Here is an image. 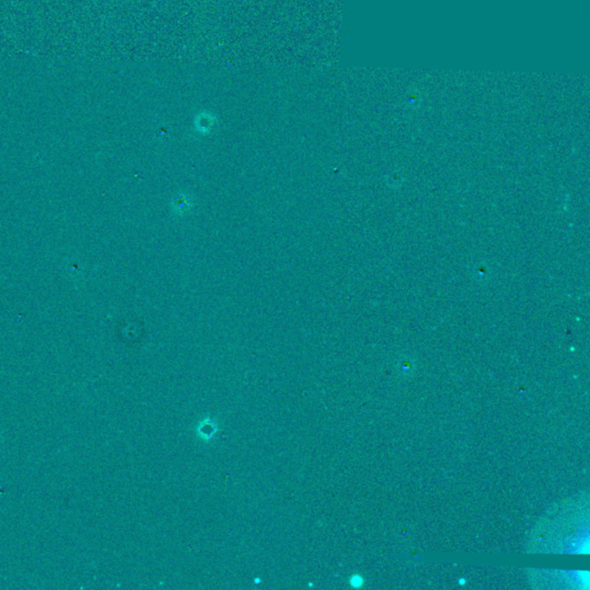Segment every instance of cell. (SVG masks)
Wrapping results in <instances>:
<instances>
[{"label": "cell", "instance_id": "1", "mask_svg": "<svg viewBox=\"0 0 590 590\" xmlns=\"http://www.w3.org/2000/svg\"><path fill=\"white\" fill-rule=\"evenodd\" d=\"M219 431L218 424L216 423L215 420H212L210 416L208 418H204L201 421L199 424L196 425L195 432H196V436L200 438V439L204 440V441H211L214 440L216 436H217Z\"/></svg>", "mask_w": 590, "mask_h": 590}, {"label": "cell", "instance_id": "3", "mask_svg": "<svg viewBox=\"0 0 590 590\" xmlns=\"http://www.w3.org/2000/svg\"><path fill=\"white\" fill-rule=\"evenodd\" d=\"M172 206L175 211L179 212V214H182V212L187 211L188 208L190 206V203H189V200H188L187 196L179 195L178 197H175V199L173 200Z\"/></svg>", "mask_w": 590, "mask_h": 590}, {"label": "cell", "instance_id": "4", "mask_svg": "<svg viewBox=\"0 0 590 590\" xmlns=\"http://www.w3.org/2000/svg\"><path fill=\"white\" fill-rule=\"evenodd\" d=\"M350 583L353 588H360V587L363 586L362 576L359 575V574H355V575H353L350 579Z\"/></svg>", "mask_w": 590, "mask_h": 590}, {"label": "cell", "instance_id": "2", "mask_svg": "<svg viewBox=\"0 0 590 590\" xmlns=\"http://www.w3.org/2000/svg\"><path fill=\"white\" fill-rule=\"evenodd\" d=\"M215 118L210 116L209 113H201L197 116L195 120V127L197 132L201 133H208L214 126Z\"/></svg>", "mask_w": 590, "mask_h": 590}, {"label": "cell", "instance_id": "5", "mask_svg": "<svg viewBox=\"0 0 590 590\" xmlns=\"http://www.w3.org/2000/svg\"><path fill=\"white\" fill-rule=\"evenodd\" d=\"M259 582H261L259 581V579H255V583H259Z\"/></svg>", "mask_w": 590, "mask_h": 590}]
</instances>
